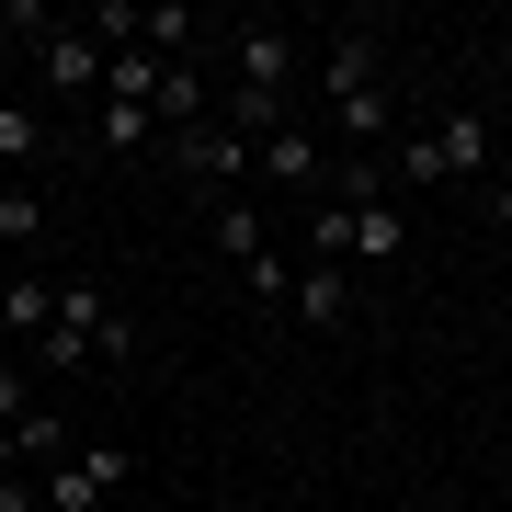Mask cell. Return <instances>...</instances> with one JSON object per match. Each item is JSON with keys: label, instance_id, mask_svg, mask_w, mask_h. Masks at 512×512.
<instances>
[{"label": "cell", "instance_id": "7a4b0ae2", "mask_svg": "<svg viewBox=\"0 0 512 512\" xmlns=\"http://www.w3.org/2000/svg\"><path fill=\"white\" fill-rule=\"evenodd\" d=\"M35 80H46V103H103V46L57 12L46 35H35Z\"/></svg>", "mask_w": 512, "mask_h": 512}, {"label": "cell", "instance_id": "9c48e42d", "mask_svg": "<svg viewBox=\"0 0 512 512\" xmlns=\"http://www.w3.org/2000/svg\"><path fill=\"white\" fill-rule=\"evenodd\" d=\"M148 114H160L171 137H183V126H205V80L183 69V57H171V69H160V92H148Z\"/></svg>", "mask_w": 512, "mask_h": 512}, {"label": "cell", "instance_id": "2e32d148", "mask_svg": "<svg viewBox=\"0 0 512 512\" xmlns=\"http://www.w3.org/2000/svg\"><path fill=\"white\" fill-rule=\"evenodd\" d=\"M490 217H501V228H512V183H490Z\"/></svg>", "mask_w": 512, "mask_h": 512}, {"label": "cell", "instance_id": "5bb4252c", "mask_svg": "<svg viewBox=\"0 0 512 512\" xmlns=\"http://www.w3.org/2000/svg\"><path fill=\"white\" fill-rule=\"evenodd\" d=\"M217 251L239 262V274H251V262H262V217H251V205H239V194L217 205Z\"/></svg>", "mask_w": 512, "mask_h": 512}, {"label": "cell", "instance_id": "4fadbf2b", "mask_svg": "<svg viewBox=\"0 0 512 512\" xmlns=\"http://www.w3.org/2000/svg\"><path fill=\"white\" fill-rule=\"evenodd\" d=\"M80 365H103V353H92V330H69V319H46V342H35V376L57 387V376H80Z\"/></svg>", "mask_w": 512, "mask_h": 512}, {"label": "cell", "instance_id": "5b68a950", "mask_svg": "<svg viewBox=\"0 0 512 512\" xmlns=\"http://www.w3.org/2000/svg\"><path fill=\"white\" fill-rule=\"evenodd\" d=\"M239 148H251V137H239L228 114H205V126H183V137H171V160H183L194 183H239Z\"/></svg>", "mask_w": 512, "mask_h": 512}, {"label": "cell", "instance_id": "277c9868", "mask_svg": "<svg viewBox=\"0 0 512 512\" xmlns=\"http://www.w3.org/2000/svg\"><path fill=\"white\" fill-rule=\"evenodd\" d=\"M251 160H262V183H285V194H308V183H319V137L296 126V114H285V126H262V137H251Z\"/></svg>", "mask_w": 512, "mask_h": 512}, {"label": "cell", "instance_id": "6da1fadb", "mask_svg": "<svg viewBox=\"0 0 512 512\" xmlns=\"http://www.w3.org/2000/svg\"><path fill=\"white\" fill-rule=\"evenodd\" d=\"M399 171H410L421 194H467V183H490V114H478V103L433 114V126L399 148Z\"/></svg>", "mask_w": 512, "mask_h": 512}, {"label": "cell", "instance_id": "8992f818", "mask_svg": "<svg viewBox=\"0 0 512 512\" xmlns=\"http://www.w3.org/2000/svg\"><path fill=\"white\" fill-rule=\"evenodd\" d=\"M46 103H23V92H0V183H23V171H35L46 160Z\"/></svg>", "mask_w": 512, "mask_h": 512}, {"label": "cell", "instance_id": "e0dca14e", "mask_svg": "<svg viewBox=\"0 0 512 512\" xmlns=\"http://www.w3.org/2000/svg\"><path fill=\"white\" fill-rule=\"evenodd\" d=\"M0 365H12V342H0Z\"/></svg>", "mask_w": 512, "mask_h": 512}, {"label": "cell", "instance_id": "52a82bcc", "mask_svg": "<svg viewBox=\"0 0 512 512\" xmlns=\"http://www.w3.org/2000/svg\"><path fill=\"white\" fill-rule=\"evenodd\" d=\"M285 319L342 330V319H353V274H342V262H308V274H296V308H285Z\"/></svg>", "mask_w": 512, "mask_h": 512}, {"label": "cell", "instance_id": "30bf717a", "mask_svg": "<svg viewBox=\"0 0 512 512\" xmlns=\"http://www.w3.org/2000/svg\"><path fill=\"white\" fill-rule=\"evenodd\" d=\"M137 46H148V57H183V46H205V12L160 0V12H137Z\"/></svg>", "mask_w": 512, "mask_h": 512}, {"label": "cell", "instance_id": "8fae6325", "mask_svg": "<svg viewBox=\"0 0 512 512\" xmlns=\"http://www.w3.org/2000/svg\"><path fill=\"white\" fill-rule=\"evenodd\" d=\"M148 126H160L148 103H92V148H103V160H126V148H148Z\"/></svg>", "mask_w": 512, "mask_h": 512}, {"label": "cell", "instance_id": "ba28073f", "mask_svg": "<svg viewBox=\"0 0 512 512\" xmlns=\"http://www.w3.org/2000/svg\"><path fill=\"white\" fill-rule=\"evenodd\" d=\"M46 319H57V285L46 274H12V285H0V342H46Z\"/></svg>", "mask_w": 512, "mask_h": 512}, {"label": "cell", "instance_id": "7c38bea8", "mask_svg": "<svg viewBox=\"0 0 512 512\" xmlns=\"http://www.w3.org/2000/svg\"><path fill=\"white\" fill-rule=\"evenodd\" d=\"M46 239V194L35 183H0V251H35Z\"/></svg>", "mask_w": 512, "mask_h": 512}, {"label": "cell", "instance_id": "3957f363", "mask_svg": "<svg viewBox=\"0 0 512 512\" xmlns=\"http://www.w3.org/2000/svg\"><path fill=\"white\" fill-rule=\"evenodd\" d=\"M114 490H126V444H69L46 467V512H103Z\"/></svg>", "mask_w": 512, "mask_h": 512}, {"label": "cell", "instance_id": "9a60e30c", "mask_svg": "<svg viewBox=\"0 0 512 512\" xmlns=\"http://www.w3.org/2000/svg\"><path fill=\"white\" fill-rule=\"evenodd\" d=\"M0 512H46V490H35L23 467H0Z\"/></svg>", "mask_w": 512, "mask_h": 512}]
</instances>
